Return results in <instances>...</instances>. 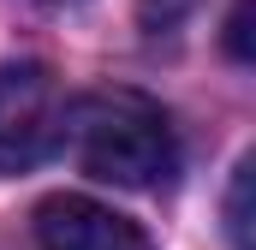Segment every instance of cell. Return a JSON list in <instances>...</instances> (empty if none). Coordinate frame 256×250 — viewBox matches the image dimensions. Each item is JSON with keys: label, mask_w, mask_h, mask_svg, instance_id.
<instances>
[{"label": "cell", "mask_w": 256, "mask_h": 250, "mask_svg": "<svg viewBox=\"0 0 256 250\" xmlns=\"http://www.w3.org/2000/svg\"><path fill=\"white\" fill-rule=\"evenodd\" d=\"M66 131L78 143V167L102 185L149 190L173 179L179 167L173 125L161 114V102H149L143 90H90L66 114Z\"/></svg>", "instance_id": "6da1fadb"}, {"label": "cell", "mask_w": 256, "mask_h": 250, "mask_svg": "<svg viewBox=\"0 0 256 250\" xmlns=\"http://www.w3.org/2000/svg\"><path fill=\"white\" fill-rule=\"evenodd\" d=\"M66 114L72 102L48 66L36 60L0 66V179L42 167L66 143Z\"/></svg>", "instance_id": "7a4b0ae2"}, {"label": "cell", "mask_w": 256, "mask_h": 250, "mask_svg": "<svg viewBox=\"0 0 256 250\" xmlns=\"http://www.w3.org/2000/svg\"><path fill=\"white\" fill-rule=\"evenodd\" d=\"M36 250H155L149 232L90 196H48L36 208Z\"/></svg>", "instance_id": "3957f363"}, {"label": "cell", "mask_w": 256, "mask_h": 250, "mask_svg": "<svg viewBox=\"0 0 256 250\" xmlns=\"http://www.w3.org/2000/svg\"><path fill=\"white\" fill-rule=\"evenodd\" d=\"M250 173H256V161L244 155L238 173H232V190H226V232H232V250H250Z\"/></svg>", "instance_id": "277c9868"}, {"label": "cell", "mask_w": 256, "mask_h": 250, "mask_svg": "<svg viewBox=\"0 0 256 250\" xmlns=\"http://www.w3.org/2000/svg\"><path fill=\"white\" fill-rule=\"evenodd\" d=\"M250 12H256V0H238L232 18H226V54L232 60H250Z\"/></svg>", "instance_id": "5b68a950"}, {"label": "cell", "mask_w": 256, "mask_h": 250, "mask_svg": "<svg viewBox=\"0 0 256 250\" xmlns=\"http://www.w3.org/2000/svg\"><path fill=\"white\" fill-rule=\"evenodd\" d=\"M36 6H84V0H36Z\"/></svg>", "instance_id": "8992f818"}]
</instances>
